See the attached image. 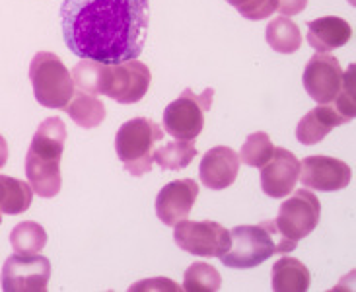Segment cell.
Here are the masks:
<instances>
[{"label":"cell","instance_id":"18","mask_svg":"<svg viewBox=\"0 0 356 292\" xmlns=\"http://www.w3.org/2000/svg\"><path fill=\"white\" fill-rule=\"evenodd\" d=\"M26 175H28L29 187L33 189V193L51 199L57 197L60 191V162L53 160H43L38 156L29 154L26 156Z\"/></svg>","mask_w":356,"mask_h":292},{"label":"cell","instance_id":"8","mask_svg":"<svg viewBox=\"0 0 356 292\" xmlns=\"http://www.w3.org/2000/svg\"><path fill=\"white\" fill-rule=\"evenodd\" d=\"M174 240L183 252L199 257H220L232 243L230 230L212 220H179L175 224Z\"/></svg>","mask_w":356,"mask_h":292},{"label":"cell","instance_id":"32","mask_svg":"<svg viewBox=\"0 0 356 292\" xmlns=\"http://www.w3.org/2000/svg\"><path fill=\"white\" fill-rule=\"evenodd\" d=\"M8 162V143L6 138L0 135V168H4Z\"/></svg>","mask_w":356,"mask_h":292},{"label":"cell","instance_id":"2","mask_svg":"<svg viewBox=\"0 0 356 292\" xmlns=\"http://www.w3.org/2000/svg\"><path fill=\"white\" fill-rule=\"evenodd\" d=\"M230 236V248L222 253L220 261L232 269H253L273 255L289 253L296 248V242L284 240L277 224L270 220L236 226Z\"/></svg>","mask_w":356,"mask_h":292},{"label":"cell","instance_id":"13","mask_svg":"<svg viewBox=\"0 0 356 292\" xmlns=\"http://www.w3.org/2000/svg\"><path fill=\"white\" fill-rule=\"evenodd\" d=\"M197 197L199 185L195 179H175L172 184L164 185L156 197V216L165 226H175L179 220L189 216Z\"/></svg>","mask_w":356,"mask_h":292},{"label":"cell","instance_id":"16","mask_svg":"<svg viewBox=\"0 0 356 292\" xmlns=\"http://www.w3.org/2000/svg\"><path fill=\"white\" fill-rule=\"evenodd\" d=\"M350 35H353L350 24L337 16H323V18L312 19L308 24L309 47H314L318 53H331L347 45Z\"/></svg>","mask_w":356,"mask_h":292},{"label":"cell","instance_id":"5","mask_svg":"<svg viewBox=\"0 0 356 292\" xmlns=\"http://www.w3.org/2000/svg\"><path fill=\"white\" fill-rule=\"evenodd\" d=\"M214 90L207 88L202 94H193L185 88L181 96L174 99L164 111V131L177 140H195L204 127V111L212 107Z\"/></svg>","mask_w":356,"mask_h":292},{"label":"cell","instance_id":"17","mask_svg":"<svg viewBox=\"0 0 356 292\" xmlns=\"http://www.w3.org/2000/svg\"><path fill=\"white\" fill-rule=\"evenodd\" d=\"M65 140H67V125L58 117H49L38 127L28 152L43 160L60 162Z\"/></svg>","mask_w":356,"mask_h":292},{"label":"cell","instance_id":"33","mask_svg":"<svg viewBox=\"0 0 356 292\" xmlns=\"http://www.w3.org/2000/svg\"><path fill=\"white\" fill-rule=\"evenodd\" d=\"M0 214H2V213H0ZM0 222H2V218H0Z\"/></svg>","mask_w":356,"mask_h":292},{"label":"cell","instance_id":"22","mask_svg":"<svg viewBox=\"0 0 356 292\" xmlns=\"http://www.w3.org/2000/svg\"><path fill=\"white\" fill-rule=\"evenodd\" d=\"M265 39L273 51L282 53V55L296 53L302 47V35H300L298 26L286 16L275 18L270 22L265 31Z\"/></svg>","mask_w":356,"mask_h":292},{"label":"cell","instance_id":"27","mask_svg":"<svg viewBox=\"0 0 356 292\" xmlns=\"http://www.w3.org/2000/svg\"><path fill=\"white\" fill-rule=\"evenodd\" d=\"M275 152V145L270 140V136L263 131H257L245 138V143L240 150V162L251 168H263L269 162Z\"/></svg>","mask_w":356,"mask_h":292},{"label":"cell","instance_id":"11","mask_svg":"<svg viewBox=\"0 0 356 292\" xmlns=\"http://www.w3.org/2000/svg\"><path fill=\"white\" fill-rule=\"evenodd\" d=\"M304 88L318 104H331L343 84V67L329 53H318L309 58L302 76Z\"/></svg>","mask_w":356,"mask_h":292},{"label":"cell","instance_id":"10","mask_svg":"<svg viewBox=\"0 0 356 292\" xmlns=\"http://www.w3.org/2000/svg\"><path fill=\"white\" fill-rule=\"evenodd\" d=\"M298 179L309 191H341L350 184V165L331 156H308L300 162Z\"/></svg>","mask_w":356,"mask_h":292},{"label":"cell","instance_id":"3","mask_svg":"<svg viewBox=\"0 0 356 292\" xmlns=\"http://www.w3.org/2000/svg\"><path fill=\"white\" fill-rule=\"evenodd\" d=\"M162 138H164V129L158 123L146 117H135L117 131V158L123 162L129 174L140 177L152 170L156 143H160Z\"/></svg>","mask_w":356,"mask_h":292},{"label":"cell","instance_id":"9","mask_svg":"<svg viewBox=\"0 0 356 292\" xmlns=\"http://www.w3.org/2000/svg\"><path fill=\"white\" fill-rule=\"evenodd\" d=\"M152 82V72L140 60H127L119 65H107V80L104 96L117 104H136L146 96Z\"/></svg>","mask_w":356,"mask_h":292},{"label":"cell","instance_id":"31","mask_svg":"<svg viewBox=\"0 0 356 292\" xmlns=\"http://www.w3.org/2000/svg\"><path fill=\"white\" fill-rule=\"evenodd\" d=\"M308 6V0H277L280 16H296Z\"/></svg>","mask_w":356,"mask_h":292},{"label":"cell","instance_id":"30","mask_svg":"<svg viewBox=\"0 0 356 292\" xmlns=\"http://www.w3.org/2000/svg\"><path fill=\"white\" fill-rule=\"evenodd\" d=\"M136 291H164V292H179L183 291L179 284H175L174 281H170V279H165V277H158V279H146V281L136 282L131 286V292Z\"/></svg>","mask_w":356,"mask_h":292},{"label":"cell","instance_id":"15","mask_svg":"<svg viewBox=\"0 0 356 292\" xmlns=\"http://www.w3.org/2000/svg\"><path fill=\"white\" fill-rule=\"evenodd\" d=\"M345 123H348L347 119L339 115L331 104H319L300 119V123L296 125V140H300L304 146L318 145L335 127Z\"/></svg>","mask_w":356,"mask_h":292},{"label":"cell","instance_id":"21","mask_svg":"<svg viewBox=\"0 0 356 292\" xmlns=\"http://www.w3.org/2000/svg\"><path fill=\"white\" fill-rule=\"evenodd\" d=\"M68 117L82 129H94L102 125L106 119V106L102 104V99L97 96H90L84 92H78L76 96H72L70 104L67 106Z\"/></svg>","mask_w":356,"mask_h":292},{"label":"cell","instance_id":"23","mask_svg":"<svg viewBox=\"0 0 356 292\" xmlns=\"http://www.w3.org/2000/svg\"><path fill=\"white\" fill-rule=\"evenodd\" d=\"M70 76H72V82H74V86H78L80 92L90 94V96H104L107 80V65L82 58L80 63H76V67L72 68Z\"/></svg>","mask_w":356,"mask_h":292},{"label":"cell","instance_id":"29","mask_svg":"<svg viewBox=\"0 0 356 292\" xmlns=\"http://www.w3.org/2000/svg\"><path fill=\"white\" fill-rule=\"evenodd\" d=\"M241 16L251 22H259L277 12V0H226Z\"/></svg>","mask_w":356,"mask_h":292},{"label":"cell","instance_id":"12","mask_svg":"<svg viewBox=\"0 0 356 292\" xmlns=\"http://www.w3.org/2000/svg\"><path fill=\"white\" fill-rule=\"evenodd\" d=\"M300 175V162L286 148H277L267 164L261 168V189L273 199H282L294 191Z\"/></svg>","mask_w":356,"mask_h":292},{"label":"cell","instance_id":"25","mask_svg":"<svg viewBox=\"0 0 356 292\" xmlns=\"http://www.w3.org/2000/svg\"><path fill=\"white\" fill-rule=\"evenodd\" d=\"M222 277L216 267L209 263H191L183 275V291L187 292H214L220 289Z\"/></svg>","mask_w":356,"mask_h":292},{"label":"cell","instance_id":"19","mask_svg":"<svg viewBox=\"0 0 356 292\" xmlns=\"http://www.w3.org/2000/svg\"><path fill=\"white\" fill-rule=\"evenodd\" d=\"M270 281L275 292H306L312 277L302 261L294 257H280L270 269Z\"/></svg>","mask_w":356,"mask_h":292},{"label":"cell","instance_id":"1","mask_svg":"<svg viewBox=\"0 0 356 292\" xmlns=\"http://www.w3.org/2000/svg\"><path fill=\"white\" fill-rule=\"evenodd\" d=\"M63 38L80 58L119 65L140 57L150 26V0H65Z\"/></svg>","mask_w":356,"mask_h":292},{"label":"cell","instance_id":"6","mask_svg":"<svg viewBox=\"0 0 356 292\" xmlns=\"http://www.w3.org/2000/svg\"><path fill=\"white\" fill-rule=\"evenodd\" d=\"M321 218V203L314 191L298 189L290 199L280 204L277 228L284 240L298 243L318 228Z\"/></svg>","mask_w":356,"mask_h":292},{"label":"cell","instance_id":"20","mask_svg":"<svg viewBox=\"0 0 356 292\" xmlns=\"http://www.w3.org/2000/svg\"><path fill=\"white\" fill-rule=\"evenodd\" d=\"M31 199H33V189L29 187V184L10 175H0V213H26L31 206Z\"/></svg>","mask_w":356,"mask_h":292},{"label":"cell","instance_id":"28","mask_svg":"<svg viewBox=\"0 0 356 292\" xmlns=\"http://www.w3.org/2000/svg\"><path fill=\"white\" fill-rule=\"evenodd\" d=\"M355 65L347 68V72H343V84L341 90L331 102V106L335 107L339 115H343L347 121H353L356 115V99H355Z\"/></svg>","mask_w":356,"mask_h":292},{"label":"cell","instance_id":"26","mask_svg":"<svg viewBox=\"0 0 356 292\" xmlns=\"http://www.w3.org/2000/svg\"><path fill=\"white\" fill-rule=\"evenodd\" d=\"M10 243L16 253H39L47 243V232L38 222H19L10 232Z\"/></svg>","mask_w":356,"mask_h":292},{"label":"cell","instance_id":"14","mask_svg":"<svg viewBox=\"0 0 356 292\" xmlns=\"http://www.w3.org/2000/svg\"><path fill=\"white\" fill-rule=\"evenodd\" d=\"M240 172V156L230 146H214L202 156L199 165V177L202 187L222 191L230 187Z\"/></svg>","mask_w":356,"mask_h":292},{"label":"cell","instance_id":"4","mask_svg":"<svg viewBox=\"0 0 356 292\" xmlns=\"http://www.w3.org/2000/svg\"><path fill=\"white\" fill-rule=\"evenodd\" d=\"M29 80L38 104L49 109H67L74 96V82L65 63L49 51H39L29 65Z\"/></svg>","mask_w":356,"mask_h":292},{"label":"cell","instance_id":"7","mask_svg":"<svg viewBox=\"0 0 356 292\" xmlns=\"http://www.w3.org/2000/svg\"><path fill=\"white\" fill-rule=\"evenodd\" d=\"M51 279V261L39 253H14L4 261L0 284L4 292H43Z\"/></svg>","mask_w":356,"mask_h":292},{"label":"cell","instance_id":"24","mask_svg":"<svg viewBox=\"0 0 356 292\" xmlns=\"http://www.w3.org/2000/svg\"><path fill=\"white\" fill-rule=\"evenodd\" d=\"M197 156V148L193 145V140H174V143H165L160 148L154 150V162L162 170H183L191 164Z\"/></svg>","mask_w":356,"mask_h":292}]
</instances>
